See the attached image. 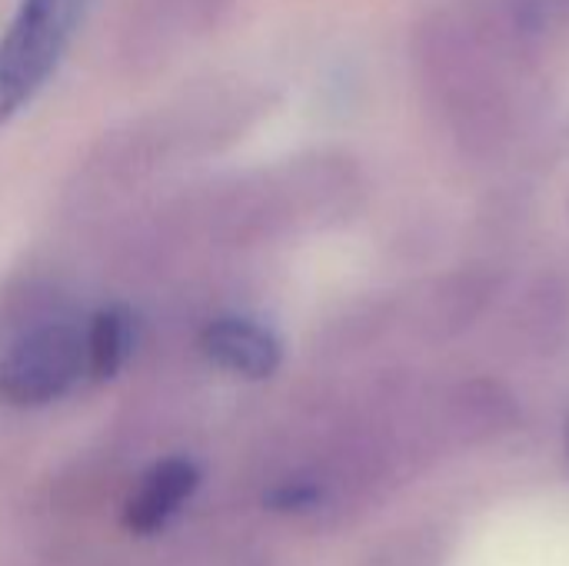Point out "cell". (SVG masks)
Returning <instances> with one entry per match:
<instances>
[{"label":"cell","mask_w":569,"mask_h":566,"mask_svg":"<svg viewBox=\"0 0 569 566\" xmlns=\"http://www.w3.org/2000/svg\"><path fill=\"white\" fill-rule=\"evenodd\" d=\"M413 67L430 110L463 153L493 157L513 140L520 67L473 27L463 7L437 10L417 27Z\"/></svg>","instance_id":"obj_1"},{"label":"cell","mask_w":569,"mask_h":566,"mask_svg":"<svg viewBox=\"0 0 569 566\" xmlns=\"http://www.w3.org/2000/svg\"><path fill=\"white\" fill-rule=\"evenodd\" d=\"M87 377V320L33 314L0 347V400L10 407H43L70 394Z\"/></svg>","instance_id":"obj_2"},{"label":"cell","mask_w":569,"mask_h":566,"mask_svg":"<svg viewBox=\"0 0 569 566\" xmlns=\"http://www.w3.org/2000/svg\"><path fill=\"white\" fill-rule=\"evenodd\" d=\"M90 0H17L0 33V127L20 117L60 70Z\"/></svg>","instance_id":"obj_3"},{"label":"cell","mask_w":569,"mask_h":566,"mask_svg":"<svg viewBox=\"0 0 569 566\" xmlns=\"http://www.w3.org/2000/svg\"><path fill=\"white\" fill-rule=\"evenodd\" d=\"M500 287H503L500 270L483 264L457 267L447 270L443 277H433L417 290L410 304L417 330L427 334L430 340H447L463 334L467 327H473V320H480L493 307Z\"/></svg>","instance_id":"obj_4"},{"label":"cell","mask_w":569,"mask_h":566,"mask_svg":"<svg viewBox=\"0 0 569 566\" xmlns=\"http://www.w3.org/2000/svg\"><path fill=\"white\" fill-rule=\"evenodd\" d=\"M200 354L213 367H220L233 377H243V380H263L283 360L277 334L267 324L243 317V314L213 317L200 330Z\"/></svg>","instance_id":"obj_5"},{"label":"cell","mask_w":569,"mask_h":566,"mask_svg":"<svg viewBox=\"0 0 569 566\" xmlns=\"http://www.w3.org/2000/svg\"><path fill=\"white\" fill-rule=\"evenodd\" d=\"M200 487V467L187 457H170L150 467V474L140 480L133 497L123 510V527L137 537L160 534L197 494Z\"/></svg>","instance_id":"obj_6"},{"label":"cell","mask_w":569,"mask_h":566,"mask_svg":"<svg viewBox=\"0 0 569 566\" xmlns=\"http://www.w3.org/2000/svg\"><path fill=\"white\" fill-rule=\"evenodd\" d=\"M133 347V327L123 310H97L87 320V377L103 384L120 374Z\"/></svg>","instance_id":"obj_7"},{"label":"cell","mask_w":569,"mask_h":566,"mask_svg":"<svg viewBox=\"0 0 569 566\" xmlns=\"http://www.w3.org/2000/svg\"><path fill=\"white\" fill-rule=\"evenodd\" d=\"M569 304H567V290L560 287V280L553 277H540L537 284L527 287V294L520 297L517 304V327L523 334H550L563 324L567 317Z\"/></svg>","instance_id":"obj_8"}]
</instances>
